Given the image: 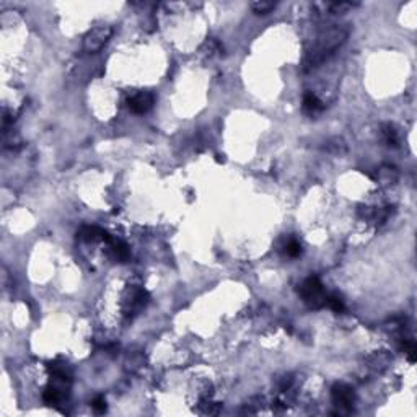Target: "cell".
I'll return each instance as SVG.
<instances>
[{
    "mask_svg": "<svg viewBox=\"0 0 417 417\" xmlns=\"http://www.w3.org/2000/svg\"><path fill=\"white\" fill-rule=\"evenodd\" d=\"M347 36H349V29L344 26H331L321 31L303 59V70L308 72L324 64L346 43Z\"/></svg>",
    "mask_w": 417,
    "mask_h": 417,
    "instance_id": "cell-1",
    "label": "cell"
},
{
    "mask_svg": "<svg viewBox=\"0 0 417 417\" xmlns=\"http://www.w3.org/2000/svg\"><path fill=\"white\" fill-rule=\"evenodd\" d=\"M299 294L310 308L316 310L326 305V294L318 277H308L306 280H303V284L299 289Z\"/></svg>",
    "mask_w": 417,
    "mask_h": 417,
    "instance_id": "cell-2",
    "label": "cell"
},
{
    "mask_svg": "<svg viewBox=\"0 0 417 417\" xmlns=\"http://www.w3.org/2000/svg\"><path fill=\"white\" fill-rule=\"evenodd\" d=\"M113 36V28L111 26H98L92 29L83 39V49L87 52H98L101 51V47L109 41V38Z\"/></svg>",
    "mask_w": 417,
    "mask_h": 417,
    "instance_id": "cell-3",
    "label": "cell"
},
{
    "mask_svg": "<svg viewBox=\"0 0 417 417\" xmlns=\"http://www.w3.org/2000/svg\"><path fill=\"white\" fill-rule=\"evenodd\" d=\"M331 398L337 408L350 411L355 403V393L349 385L346 383H336L331 390Z\"/></svg>",
    "mask_w": 417,
    "mask_h": 417,
    "instance_id": "cell-4",
    "label": "cell"
},
{
    "mask_svg": "<svg viewBox=\"0 0 417 417\" xmlns=\"http://www.w3.org/2000/svg\"><path fill=\"white\" fill-rule=\"evenodd\" d=\"M129 109L136 114H145L153 108L155 104V96L152 95L150 92H140L137 95H134L132 98H129Z\"/></svg>",
    "mask_w": 417,
    "mask_h": 417,
    "instance_id": "cell-5",
    "label": "cell"
},
{
    "mask_svg": "<svg viewBox=\"0 0 417 417\" xmlns=\"http://www.w3.org/2000/svg\"><path fill=\"white\" fill-rule=\"evenodd\" d=\"M147 301H148V294L145 290L132 289L131 290V297H129L127 301H126V303H127V306H126L127 315H131V311L134 313V311L143 308V306L147 305Z\"/></svg>",
    "mask_w": 417,
    "mask_h": 417,
    "instance_id": "cell-6",
    "label": "cell"
},
{
    "mask_svg": "<svg viewBox=\"0 0 417 417\" xmlns=\"http://www.w3.org/2000/svg\"><path fill=\"white\" fill-rule=\"evenodd\" d=\"M80 238L83 241H88V243H95V241H111V238L104 230L98 227H83L80 230Z\"/></svg>",
    "mask_w": 417,
    "mask_h": 417,
    "instance_id": "cell-7",
    "label": "cell"
},
{
    "mask_svg": "<svg viewBox=\"0 0 417 417\" xmlns=\"http://www.w3.org/2000/svg\"><path fill=\"white\" fill-rule=\"evenodd\" d=\"M324 109V104L321 103V100L313 93H305L303 95V111L315 116V114L321 113Z\"/></svg>",
    "mask_w": 417,
    "mask_h": 417,
    "instance_id": "cell-8",
    "label": "cell"
},
{
    "mask_svg": "<svg viewBox=\"0 0 417 417\" xmlns=\"http://www.w3.org/2000/svg\"><path fill=\"white\" fill-rule=\"evenodd\" d=\"M64 396H66V393H64V390L57 388V386L54 385H49L46 390H44L43 393V399L46 404H51V406H57L61 401L64 399Z\"/></svg>",
    "mask_w": 417,
    "mask_h": 417,
    "instance_id": "cell-9",
    "label": "cell"
},
{
    "mask_svg": "<svg viewBox=\"0 0 417 417\" xmlns=\"http://www.w3.org/2000/svg\"><path fill=\"white\" fill-rule=\"evenodd\" d=\"M376 178H378V181L381 183V185H394L396 181H398V170L393 166H381L378 173H376Z\"/></svg>",
    "mask_w": 417,
    "mask_h": 417,
    "instance_id": "cell-10",
    "label": "cell"
},
{
    "mask_svg": "<svg viewBox=\"0 0 417 417\" xmlns=\"http://www.w3.org/2000/svg\"><path fill=\"white\" fill-rule=\"evenodd\" d=\"M324 148H326V150L329 152V153H332V155H344L346 150H347L344 139H341V137H332V139H329V140L326 142Z\"/></svg>",
    "mask_w": 417,
    "mask_h": 417,
    "instance_id": "cell-11",
    "label": "cell"
},
{
    "mask_svg": "<svg viewBox=\"0 0 417 417\" xmlns=\"http://www.w3.org/2000/svg\"><path fill=\"white\" fill-rule=\"evenodd\" d=\"M381 136H383V140L386 142V145H398V132H396L394 126L391 124H383L381 126Z\"/></svg>",
    "mask_w": 417,
    "mask_h": 417,
    "instance_id": "cell-12",
    "label": "cell"
},
{
    "mask_svg": "<svg viewBox=\"0 0 417 417\" xmlns=\"http://www.w3.org/2000/svg\"><path fill=\"white\" fill-rule=\"evenodd\" d=\"M369 364L373 370H383L388 367L390 364V355L383 354V352H378V354H373L369 359Z\"/></svg>",
    "mask_w": 417,
    "mask_h": 417,
    "instance_id": "cell-13",
    "label": "cell"
},
{
    "mask_svg": "<svg viewBox=\"0 0 417 417\" xmlns=\"http://www.w3.org/2000/svg\"><path fill=\"white\" fill-rule=\"evenodd\" d=\"M113 253H114V257L121 262H126L129 259V256H131V251H129L127 245L122 241H113Z\"/></svg>",
    "mask_w": 417,
    "mask_h": 417,
    "instance_id": "cell-14",
    "label": "cell"
},
{
    "mask_svg": "<svg viewBox=\"0 0 417 417\" xmlns=\"http://www.w3.org/2000/svg\"><path fill=\"white\" fill-rule=\"evenodd\" d=\"M326 305L334 311V313H342L344 311V301H342L341 295L332 294V295H326Z\"/></svg>",
    "mask_w": 417,
    "mask_h": 417,
    "instance_id": "cell-15",
    "label": "cell"
},
{
    "mask_svg": "<svg viewBox=\"0 0 417 417\" xmlns=\"http://www.w3.org/2000/svg\"><path fill=\"white\" fill-rule=\"evenodd\" d=\"M284 251H285L287 256H290V257H299L303 250H301V245L295 240V238H290V240L285 243Z\"/></svg>",
    "mask_w": 417,
    "mask_h": 417,
    "instance_id": "cell-16",
    "label": "cell"
},
{
    "mask_svg": "<svg viewBox=\"0 0 417 417\" xmlns=\"http://www.w3.org/2000/svg\"><path fill=\"white\" fill-rule=\"evenodd\" d=\"M276 5H277L276 2H255L251 5V8L257 15H267L276 8Z\"/></svg>",
    "mask_w": 417,
    "mask_h": 417,
    "instance_id": "cell-17",
    "label": "cell"
},
{
    "mask_svg": "<svg viewBox=\"0 0 417 417\" xmlns=\"http://www.w3.org/2000/svg\"><path fill=\"white\" fill-rule=\"evenodd\" d=\"M323 7L329 10L331 13H341V12H344V10L352 8L354 7V3H350V2H331V3H324Z\"/></svg>",
    "mask_w": 417,
    "mask_h": 417,
    "instance_id": "cell-18",
    "label": "cell"
},
{
    "mask_svg": "<svg viewBox=\"0 0 417 417\" xmlns=\"http://www.w3.org/2000/svg\"><path fill=\"white\" fill-rule=\"evenodd\" d=\"M92 408L95 409V413L96 414H104L106 413V399L103 398V396H96L95 399L92 401Z\"/></svg>",
    "mask_w": 417,
    "mask_h": 417,
    "instance_id": "cell-19",
    "label": "cell"
},
{
    "mask_svg": "<svg viewBox=\"0 0 417 417\" xmlns=\"http://www.w3.org/2000/svg\"><path fill=\"white\" fill-rule=\"evenodd\" d=\"M201 406H202V414H218V411L222 408L218 403H210V401H207V399Z\"/></svg>",
    "mask_w": 417,
    "mask_h": 417,
    "instance_id": "cell-20",
    "label": "cell"
},
{
    "mask_svg": "<svg viewBox=\"0 0 417 417\" xmlns=\"http://www.w3.org/2000/svg\"><path fill=\"white\" fill-rule=\"evenodd\" d=\"M403 350L406 352V355L409 357L411 362L416 360V344L413 341H404L403 342Z\"/></svg>",
    "mask_w": 417,
    "mask_h": 417,
    "instance_id": "cell-21",
    "label": "cell"
},
{
    "mask_svg": "<svg viewBox=\"0 0 417 417\" xmlns=\"http://www.w3.org/2000/svg\"><path fill=\"white\" fill-rule=\"evenodd\" d=\"M290 385H292V376H290V375L282 376L280 381H279V388H280L282 391H285L287 388H289Z\"/></svg>",
    "mask_w": 417,
    "mask_h": 417,
    "instance_id": "cell-22",
    "label": "cell"
}]
</instances>
